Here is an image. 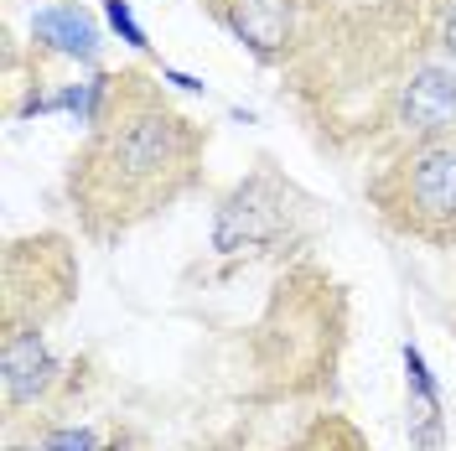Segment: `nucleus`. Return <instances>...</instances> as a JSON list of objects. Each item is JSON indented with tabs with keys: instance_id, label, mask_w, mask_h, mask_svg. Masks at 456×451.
Returning a JSON list of instances; mask_svg holds the SVG:
<instances>
[{
	"instance_id": "423d86ee",
	"label": "nucleus",
	"mask_w": 456,
	"mask_h": 451,
	"mask_svg": "<svg viewBox=\"0 0 456 451\" xmlns=\"http://www.w3.org/2000/svg\"><path fill=\"white\" fill-rule=\"evenodd\" d=\"M62 364L53 358V348L42 338V327H21V332H5L0 348V384H5V410L21 415L27 405H42L53 395Z\"/></svg>"
},
{
	"instance_id": "f03ea898",
	"label": "nucleus",
	"mask_w": 456,
	"mask_h": 451,
	"mask_svg": "<svg viewBox=\"0 0 456 451\" xmlns=\"http://www.w3.org/2000/svg\"><path fill=\"white\" fill-rule=\"evenodd\" d=\"M379 218L404 239H420L430 250L456 244V130L410 141L395 151L389 167L369 182Z\"/></svg>"
},
{
	"instance_id": "20e7f679",
	"label": "nucleus",
	"mask_w": 456,
	"mask_h": 451,
	"mask_svg": "<svg viewBox=\"0 0 456 451\" xmlns=\"http://www.w3.org/2000/svg\"><path fill=\"white\" fill-rule=\"evenodd\" d=\"M389 125L404 135V145L456 130V68L452 62H441V57L410 62V73H404V84L395 94V110H389Z\"/></svg>"
},
{
	"instance_id": "f8f14e48",
	"label": "nucleus",
	"mask_w": 456,
	"mask_h": 451,
	"mask_svg": "<svg viewBox=\"0 0 456 451\" xmlns=\"http://www.w3.org/2000/svg\"><path fill=\"white\" fill-rule=\"evenodd\" d=\"M441 53H446V62H456V0H446V16H441Z\"/></svg>"
},
{
	"instance_id": "7ed1b4c3",
	"label": "nucleus",
	"mask_w": 456,
	"mask_h": 451,
	"mask_svg": "<svg viewBox=\"0 0 456 451\" xmlns=\"http://www.w3.org/2000/svg\"><path fill=\"white\" fill-rule=\"evenodd\" d=\"M290 202H296V193L285 187L281 176H270V171L244 176L224 198L218 218H213V250L224 259H239V254H259L270 244H281L290 234V224H296Z\"/></svg>"
},
{
	"instance_id": "1a4fd4ad",
	"label": "nucleus",
	"mask_w": 456,
	"mask_h": 451,
	"mask_svg": "<svg viewBox=\"0 0 456 451\" xmlns=\"http://www.w3.org/2000/svg\"><path fill=\"white\" fill-rule=\"evenodd\" d=\"M42 451H104V441H99V430H88V425H62V430H53V436L42 441Z\"/></svg>"
},
{
	"instance_id": "9d476101",
	"label": "nucleus",
	"mask_w": 456,
	"mask_h": 451,
	"mask_svg": "<svg viewBox=\"0 0 456 451\" xmlns=\"http://www.w3.org/2000/svg\"><path fill=\"white\" fill-rule=\"evenodd\" d=\"M104 16H110V27L119 31V37H125V42H130L135 53H151V42H145L141 21L130 16V5H125V0H104Z\"/></svg>"
},
{
	"instance_id": "0eeeda50",
	"label": "nucleus",
	"mask_w": 456,
	"mask_h": 451,
	"mask_svg": "<svg viewBox=\"0 0 456 451\" xmlns=\"http://www.w3.org/2000/svg\"><path fill=\"white\" fill-rule=\"evenodd\" d=\"M31 42L57 57H73V62H99L104 53V37L88 21L84 5H42L31 16Z\"/></svg>"
},
{
	"instance_id": "6e6552de",
	"label": "nucleus",
	"mask_w": 456,
	"mask_h": 451,
	"mask_svg": "<svg viewBox=\"0 0 456 451\" xmlns=\"http://www.w3.org/2000/svg\"><path fill=\"white\" fill-rule=\"evenodd\" d=\"M404 373H410V425H415V441L436 447L441 441V395H436V379H430L420 348L404 342Z\"/></svg>"
},
{
	"instance_id": "39448f33",
	"label": "nucleus",
	"mask_w": 456,
	"mask_h": 451,
	"mask_svg": "<svg viewBox=\"0 0 456 451\" xmlns=\"http://www.w3.org/2000/svg\"><path fill=\"white\" fill-rule=\"evenodd\" d=\"M213 11L259 62H285L301 42V21L312 0H218Z\"/></svg>"
},
{
	"instance_id": "f257e3e1",
	"label": "nucleus",
	"mask_w": 456,
	"mask_h": 451,
	"mask_svg": "<svg viewBox=\"0 0 456 451\" xmlns=\"http://www.w3.org/2000/svg\"><path fill=\"white\" fill-rule=\"evenodd\" d=\"M208 135L145 73H114L110 99L88 125V141L68 171V198L88 239H114L156 218L202 171Z\"/></svg>"
},
{
	"instance_id": "9b49d317",
	"label": "nucleus",
	"mask_w": 456,
	"mask_h": 451,
	"mask_svg": "<svg viewBox=\"0 0 456 451\" xmlns=\"http://www.w3.org/2000/svg\"><path fill=\"white\" fill-rule=\"evenodd\" d=\"M342 436H347V425H316L312 436H301V441H296L290 451H338ZM347 451H358V441H353Z\"/></svg>"
}]
</instances>
